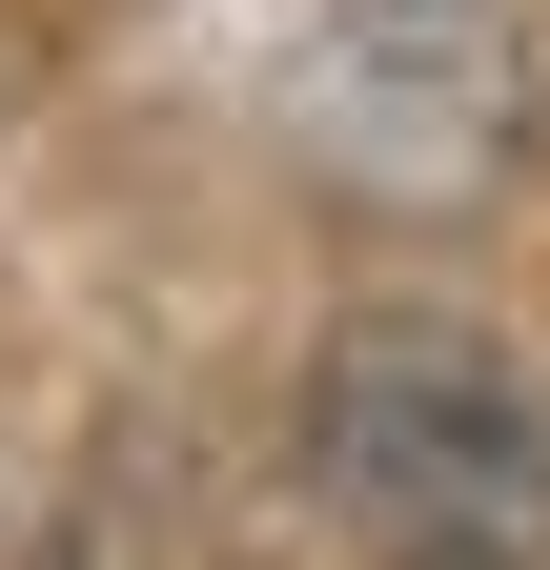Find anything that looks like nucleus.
Here are the masks:
<instances>
[{
	"label": "nucleus",
	"instance_id": "1",
	"mask_svg": "<svg viewBox=\"0 0 550 570\" xmlns=\"http://www.w3.org/2000/svg\"><path fill=\"white\" fill-rule=\"evenodd\" d=\"M306 489L347 570H550V407L449 306H367L306 367Z\"/></svg>",
	"mask_w": 550,
	"mask_h": 570
},
{
	"label": "nucleus",
	"instance_id": "2",
	"mask_svg": "<svg viewBox=\"0 0 550 570\" xmlns=\"http://www.w3.org/2000/svg\"><path fill=\"white\" fill-rule=\"evenodd\" d=\"M306 142L347 184H387V204H469L510 164V122H530V61H510V21L490 0H347V21L306 41Z\"/></svg>",
	"mask_w": 550,
	"mask_h": 570
}]
</instances>
